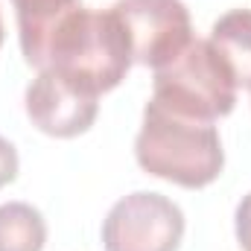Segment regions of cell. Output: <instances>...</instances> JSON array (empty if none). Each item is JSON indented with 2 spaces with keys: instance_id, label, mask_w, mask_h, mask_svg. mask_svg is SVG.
Instances as JSON below:
<instances>
[{
  "instance_id": "52a82bcc",
  "label": "cell",
  "mask_w": 251,
  "mask_h": 251,
  "mask_svg": "<svg viewBox=\"0 0 251 251\" xmlns=\"http://www.w3.org/2000/svg\"><path fill=\"white\" fill-rule=\"evenodd\" d=\"M210 47L237 88H251V9H231L210 26Z\"/></svg>"
},
{
  "instance_id": "ba28073f",
  "label": "cell",
  "mask_w": 251,
  "mask_h": 251,
  "mask_svg": "<svg viewBox=\"0 0 251 251\" xmlns=\"http://www.w3.org/2000/svg\"><path fill=\"white\" fill-rule=\"evenodd\" d=\"M47 222L26 201L0 204V251H44Z\"/></svg>"
},
{
  "instance_id": "5b68a950",
  "label": "cell",
  "mask_w": 251,
  "mask_h": 251,
  "mask_svg": "<svg viewBox=\"0 0 251 251\" xmlns=\"http://www.w3.org/2000/svg\"><path fill=\"white\" fill-rule=\"evenodd\" d=\"M111 12L128 35L134 64L158 70L193 41L190 12L181 0H117Z\"/></svg>"
},
{
  "instance_id": "3957f363",
  "label": "cell",
  "mask_w": 251,
  "mask_h": 251,
  "mask_svg": "<svg viewBox=\"0 0 251 251\" xmlns=\"http://www.w3.org/2000/svg\"><path fill=\"white\" fill-rule=\"evenodd\" d=\"M152 100L178 117L213 123L234 111L237 85L213 53L210 41L193 38L184 53L155 70Z\"/></svg>"
},
{
  "instance_id": "8992f818",
  "label": "cell",
  "mask_w": 251,
  "mask_h": 251,
  "mask_svg": "<svg viewBox=\"0 0 251 251\" xmlns=\"http://www.w3.org/2000/svg\"><path fill=\"white\" fill-rule=\"evenodd\" d=\"M100 97L73 85L56 70H38L29 82L24 105L32 126L50 137H79L85 134L100 111Z\"/></svg>"
},
{
  "instance_id": "6da1fadb",
  "label": "cell",
  "mask_w": 251,
  "mask_h": 251,
  "mask_svg": "<svg viewBox=\"0 0 251 251\" xmlns=\"http://www.w3.org/2000/svg\"><path fill=\"white\" fill-rule=\"evenodd\" d=\"M24 59L29 67L62 73L97 97L114 91L134 64L120 18L111 9L94 12L85 3L56 21Z\"/></svg>"
},
{
  "instance_id": "9c48e42d",
  "label": "cell",
  "mask_w": 251,
  "mask_h": 251,
  "mask_svg": "<svg viewBox=\"0 0 251 251\" xmlns=\"http://www.w3.org/2000/svg\"><path fill=\"white\" fill-rule=\"evenodd\" d=\"M234 228H237V243L243 251H251V193L243 196L234 213Z\"/></svg>"
},
{
  "instance_id": "8fae6325",
  "label": "cell",
  "mask_w": 251,
  "mask_h": 251,
  "mask_svg": "<svg viewBox=\"0 0 251 251\" xmlns=\"http://www.w3.org/2000/svg\"><path fill=\"white\" fill-rule=\"evenodd\" d=\"M0 44H3V21H0Z\"/></svg>"
},
{
  "instance_id": "30bf717a",
  "label": "cell",
  "mask_w": 251,
  "mask_h": 251,
  "mask_svg": "<svg viewBox=\"0 0 251 251\" xmlns=\"http://www.w3.org/2000/svg\"><path fill=\"white\" fill-rule=\"evenodd\" d=\"M15 178H18V149L6 137H0V187L12 184Z\"/></svg>"
},
{
  "instance_id": "277c9868",
  "label": "cell",
  "mask_w": 251,
  "mask_h": 251,
  "mask_svg": "<svg viewBox=\"0 0 251 251\" xmlns=\"http://www.w3.org/2000/svg\"><path fill=\"white\" fill-rule=\"evenodd\" d=\"M184 240L181 207L149 190L123 196L102 219L105 251H178Z\"/></svg>"
},
{
  "instance_id": "7a4b0ae2",
  "label": "cell",
  "mask_w": 251,
  "mask_h": 251,
  "mask_svg": "<svg viewBox=\"0 0 251 251\" xmlns=\"http://www.w3.org/2000/svg\"><path fill=\"white\" fill-rule=\"evenodd\" d=\"M134 158L143 173L187 190L213 184L225 167L222 140L213 123L178 117L155 100L143 108V123L134 137Z\"/></svg>"
}]
</instances>
